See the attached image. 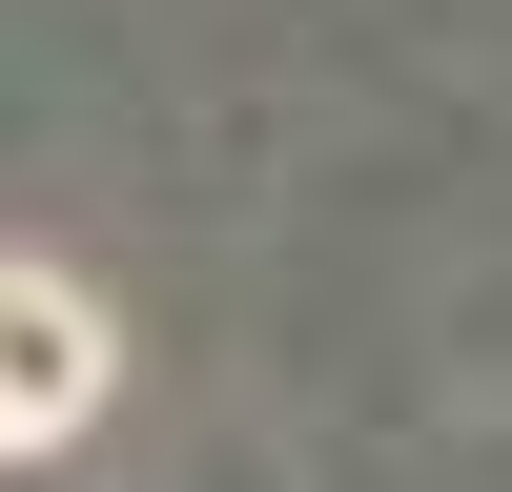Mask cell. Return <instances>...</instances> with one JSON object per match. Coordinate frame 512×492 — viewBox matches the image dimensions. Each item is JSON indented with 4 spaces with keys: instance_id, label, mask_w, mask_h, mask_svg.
I'll return each mask as SVG.
<instances>
[{
    "instance_id": "1",
    "label": "cell",
    "mask_w": 512,
    "mask_h": 492,
    "mask_svg": "<svg viewBox=\"0 0 512 492\" xmlns=\"http://www.w3.org/2000/svg\"><path fill=\"white\" fill-rule=\"evenodd\" d=\"M82 390H103V328H82L62 287H21V267H0V451H21V431H62Z\"/></svg>"
}]
</instances>
